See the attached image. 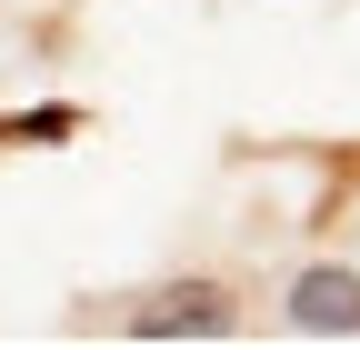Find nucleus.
Returning <instances> with one entry per match:
<instances>
[{
	"instance_id": "f03ea898",
	"label": "nucleus",
	"mask_w": 360,
	"mask_h": 350,
	"mask_svg": "<svg viewBox=\"0 0 360 350\" xmlns=\"http://www.w3.org/2000/svg\"><path fill=\"white\" fill-rule=\"evenodd\" d=\"M290 320L310 340H360V271H300L290 280Z\"/></svg>"
},
{
	"instance_id": "f257e3e1",
	"label": "nucleus",
	"mask_w": 360,
	"mask_h": 350,
	"mask_svg": "<svg viewBox=\"0 0 360 350\" xmlns=\"http://www.w3.org/2000/svg\"><path fill=\"white\" fill-rule=\"evenodd\" d=\"M130 340H231V290L220 280H170L150 300H130Z\"/></svg>"
}]
</instances>
